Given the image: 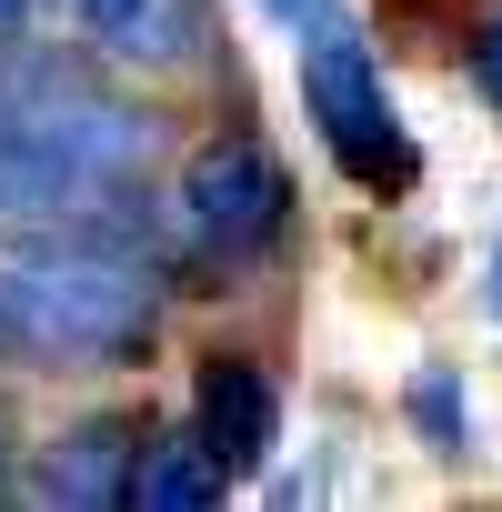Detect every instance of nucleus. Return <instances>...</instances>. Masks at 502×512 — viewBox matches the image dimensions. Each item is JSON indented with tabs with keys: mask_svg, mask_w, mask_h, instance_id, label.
Returning a JSON list of instances; mask_svg holds the SVG:
<instances>
[{
	"mask_svg": "<svg viewBox=\"0 0 502 512\" xmlns=\"http://www.w3.org/2000/svg\"><path fill=\"white\" fill-rule=\"evenodd\" d=\"M0 492H11V482H0Z\"/></svg>",
	"mask_w": 502,
	"mask_h": 512,
	"instance_id": "obj_14",
	"label": "nucleus"
},
{
	"mask_svg": "<svg viewBox=\"0 0 502 512\" xmlns=\"http://www.w3.org/2000/svg\"><path fill=\"white\" fill-rule=\"evenodd\" d=\"M71 21H81V41L91 51H111V61H151V71H171V61H191V41H201V11L191 0H71Z\"/></svg>",
	"mask_w": 502,
	"mask_h": 512,
	"instance_id": "obj_6",
	"label": "nucleus"
},
{
	"mask_svg": "<svg viewBox=\"0 0 502 512\" xmlns=\"http://www.w3.org/2000/svg\"><path fill=\"white\" fill-rule=\"evenodd\" d=\"M221 492H231V462L201 432H141V462H131V502L141 512H211Z\"/></svg>",
	"mask_w": 502,
	"mask_h": 512,
	"instance_id": "obj_7",
	"label": "nucleus"
},
{
	"mask_svg": "<svg viewBox=\"0 0 502 512\" xmlns=\"http://www.w3.org/2000/svg\"><path fill=\"white\" fill-rule=\"evenodd\" d=\"M191 432L231 462V482L262 472L272 442H282V382H272L262 362H241V352H211L201 382H191Z\"/></svg>",
	"mask_w": 502,
	"mask_h": 512,
	"instance_id": "obj_4",
	"label": "nucleus"
},
{
	"mask_svg": "<svg viewBox=\"0 0 502 512\" xmlns=\"http://www.w3.org/2000/svg\"><path fill=\"white\" fill-rule=\"evenodd\" d=\"M131 462H141V422H121V412H101V422H81L51 462H41V502H81V512H111V502H131Z\"/></svg>",
	"mask_w": 502,
	"mask_h": 512,
	"instance_id": "obj_5",
	"label": "nucleus"
},
{
	"mask_svg": "<svg viewBox=\"0 0 502 512\" xmlns=\"http://www.w3.org/2000/svg\"><path fill=\"white\" fill-rule=\"evenodd\" d=\"M302 111L322 121V151L342 161V181H362V191H412V131H402V111H392V91H382V61L362 51V31L332 11V21H312L302 31Z\"/></svg>",
	"mask_w": 502,
	"mask_h": 512,
	"instance_id": "obj_2",
	"label": "nucleus"
},
{
	"mask_svg": "<svg viewBox=\"0 0 502 512\" xmlns=\"http://www.w3.org/2000/svg\"><path fill=\"white\" fill-rule=\"evenodd\" d=\"M482 292H492V312H502V241H492V272H482Z\"/></svg>",
	"mask_w": 502,
	"mask_h": 512,
	"instance_id": "obj_13",
	"label": "nucleus"
},
{
	"mask_svg": "<svg viewBox=\"0 0 502 512\" xmlns=\"http://www.w3.org/2000/svg\"><path fill=\"white\" fill-rule=\"evenodd\" d=\"M31 11H41V0H0V41H11V31H21Z\"/></svg>",
	"mask_w": 502,
	"mask_h": 512,
	"instance_id": "obj_12",
	"label": "nucleus"
},
{
	"mask_svg": "<svg viewBox=\"0 0 502 512\" xmlns=\"http://www.w3.org/2000/svg\"><path fill=\"white\" fill-rule=\"evenodd\" d=\"M71 81H81V71H61L51 51H21V31H11V41H0V131H11V121H31L41 101H61Z\"/></svg>",
	"mask_w": 502,
	"mask_h": 512,
	"instance_id": "obj_8",
	"label": "nucleus"
},
{
	"mask_svg": "<svg viewBox=\"0 0 502 512\" xmlns=\"http://www.w3.org/2000/svg\"><path fill=\"white\" fill-rule=\"evenodd\" d=\"M262 11H272L282 31H312V21H332V11H342V0H262Z\"/></svg>",
	"mask_w": 502,
	"mask_h": 512,
	"instance_id": "obj_11",
	"label": "nucleus"
},
{
	"mask_svg": "<svg viewBox=\"0 0 502 512\" xmlns=\"http://www.w3.org/2000/svg\"><path fill=\"white\" fill-rule=\"evenodd\" d=\"M161 322V272L141 241L51 231L41 251L0 262V352L31 372H101L131 362Z\"/></svg>",
	"mask_w": 502,
	"mask_h": 512,
	"instance_id": "obj_1",
	"label": "nucleus"
},
{
	"mask_svg": "<svg viewBox=\"0 0 502 512\" xmlns=\"http://www.w3.org/2000/svg\"><path fill=\"white\" fill-rule=\"evenodd\" d=\"M472 81H482V101L502 111V21H482V41H472Z\"/></svg>",
	"mask_w": 502,
	"mask_h": 512,
	"instance_id": "obj_10",
	"label": "nucleus"
},
{
	"mask_svg": "<svg viewBox=\"0 0 502 512\" xmlns=\"http://www.w3.org/2000/svg\"><path fill=\"white\" fill-rule=\"evenodd\" d=\"M412 422L432 432V452H472V402L452 392V372H412Z\"/></svg>",
	"mask_w": 502,
	"mask_h": 512,
	"instance_id": "obj_9",
	"label": "nucleus"
},
{
	"mask_svg": "<svg viewBox=\"0 0 502 512\" xmlns=\"http://www.w3.org/2000/svg\"><path fill=\"white\" fill-rule=\"evenodd\" d=\"M171 211H181L191 251H211V262L231 272V262H251V251L282 241V221H292V181H282V161L251 141V131H221V141L191 151Z\"/></svg>",
	"mask_w": 502,
	"mask_h": 512,
	"instance_id": "obj_3",
	"label": "nucleus"
}]
</instances>
